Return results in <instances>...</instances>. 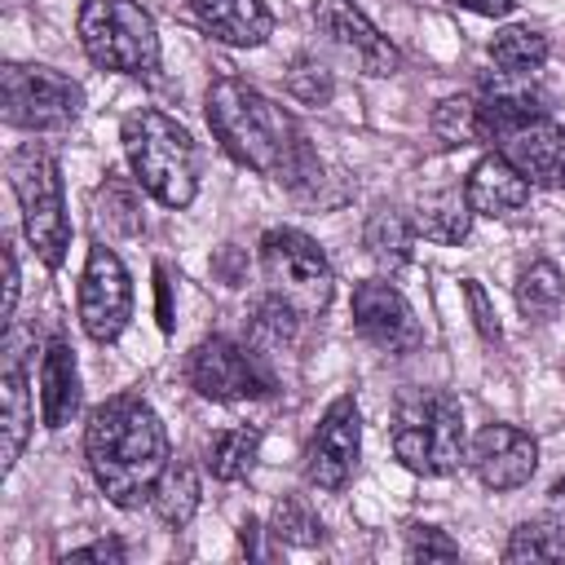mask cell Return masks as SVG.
I'll use <instances>...</instances> for the list:
<instances>
[{
    "label": "cell",
    "instance_id": "obj_25",
    "mask_svg": "<svg viewBox=\"0 0 565 565\" xmlns=\"http://www.w3.org/2000/svg\"><path fill=\"white\" fill-rule=\"evenodd\" d=\"M565 300V278L552 260H530L521 274H516V309L530 318V322H547L556 318Z\"/></svg>",
    "mask_w": 565,
    "mask_h": 565
},
{
    "label": "cell",
    "instance_id": "obj_26",
    "mask_svg": "<svg viewBox=\"0 0 565 565\" xmlns=\"http://www.w3.org/2000/svg\"><path fill=\"white\" fill-rule=\"evenodd\" d=\"M547 53H552L547 49V35L534 31V26H503L490 40V62L499 71H508V75H534V71H543Z\"/></svg>",
    "mask_w": 565,
    "mask_h": 565
},
{
    "label": "cell",
    "instance_id": "obj_18",
    "mask_svg": "<svg viewBox=\"0 0 565 565\" xmlns=\"http://www.w3.org/2000/svg\"><path fill=\"white\" fill-rule=\"evenodd\" d=\"M203 35L230 49H260L274 35V13L265 0H185Z\"/></svg>",
    "mask_w": 565,
    "mask_h": 565
},
{
    "label": "cell",
    "instance_id": "obj_1",
    "mask_svg": "<svg viewBox=\"0 0 565 565\" xmlns=\"http://www.w3.org/2000/svg\"><path fill=\"white\" fill-rule=\"evenodd\" d=\"M203 110H207L212 137L221 141V150L234 163L287 185V190L318 181L322 163H318L305 128L296 124V115H287L278 102H269L260 88L225 75L207 88Z\"/></svg>",
    "mask_w": 565,
    "mask_h": 565
},
{
    "label": "cell",
    "instance_id": "obj_2",
    "mask_svg": "<svg viewBox=\"0 0 565 565\" xmlns=\"http://www.w3.org/2000/svg\"><path fill=\"white\" fill-rule=\"evenodd\" d=\"M84 459L97 481V490L115 508H141L150 503L168 455V428L159 411L137 393H115L102 406H93L84 428Z\"/></svg>",
    "mask_w": 565,
    "mask_h": 565
},
{
    "label": "cell",
    "instance_id": "obj_33",
    "mask_svg": "<svg viewBox=\"0 0 565 565\" xmlns=\"http://www.w3.org/2000/svg\"><path fill=\"white\" fill-rule=\"evenodd\" d=\"M463 296H468V309H472V322H477L481 340L499 344V318H494V309H490V300H486L481 282H477V278H468V282H463Z\"/></svg>",
    "mask_w": 565,
    "mask_h": 565
},
{
    "label": "cell",
    "instance_id": "obj_35",
    "mask_svg": "<svg viewBox=\"0 0 565 565\" xmlns=\"http://www.w3.org/2000/svg\"><path fill=\"white\" fill-rule=\"evenodd\" d=\"M66 561H124V543L119 539H97L88 547H75Z\"/></svg>",
    "mask_w": 565,
    "mask_h": 565
},
{
    "label": "cell",
    "instance_id": "obj_17",
    "mask_svg": "<svg viewBox=\"0 0 565 565\" xmlns=\"http://www.w3.org/2000/svg\"><path fill=\"white\" fill-rule=\"evenodd\" d=\"M477 110H481V128H486V141H499L508 137L512 128H525L534 119H547V97L539 93L534 75H508V71H494L481 93H477Z\"/></svg>",
    "mask_w": 565,
    "mask_h": 565
},
{
    "label": "cell",
    "instance_id": "obj_19",
    "mask_svg": "<svg viewBox=\"0 0 565 565\" xmlns=\"http://www.w3.org/2000/svg\"><path fill=\"white\" fill-rule=\"evenodd\" d=\"M463 194H468L472 216L503 221V216H512V212L525 207V199H530V181L512 168L508 154L490 150V154H481V159L472 163V172L463 177Z\"/></svg>",
    "mask_w": 565,
    "mask_h": 565
},
{
    "label": "cell",
    "instance_id": "obj_13",
    "mask_svg": "<svg viewBox=\"0 0 565 565\" xmlns=\"http://www.w3.org/2000/svg\"><path fill=\"white\" fill-rule=\"evenodd\" d=\"M309 18L362 75H393L402 66V53L393 49V40L353 0H313Z\"/></svg>",
    "mask_w": 565,
    "mask_h": 565
},
{
    "label": "cell",
    "instance_id": "obj_20",
    "mask_svg": "<svg viewBox=\"0 0 565 565\" xmlns=\"http://www.w3.org/2000/svg\"><path fill=\"white\" fill-rule=\"evenodd\" d=\"M79 411V362L66 340H49L40 353V419L44 428H66Z\"/></svg>",
    "mask_w": 565,
    "mask_h": 565
},
{
    "label": "cell",
    "instance_id": "obj_23",
    "mask_svg": "<svg viewBox=\"0 0 565 565\" xmlns=\"http://www.w3.org/2000/svg\"><path fill=\"white\" fill-rule=\"evenodd\" d=\"M150 508H154V516H159L163 525H172V530L190 525L194 512H199V472H194V463L172 459V463L163 468L154 494H150Z\"/></svg>",
    "mask_w": 565,
    "mask_h": 565
},
{
    "label": "cell",
    "instance_id": "obj_36",
    "mask_svg": "<svg viewBox=\"0 0 565 565\" xmlns=\"http://www.w3.org/2000/svg\"><path fill=\"white\" fill-rule=\"evenodd\" d=\"M450 4H459L468 13H481V18H508L516 9V0H450Z\"/></svg>",
    "mask_w": 565,
    "mask_h": 565
},
{
    "label": "cell",
    "instance_id": "obj_31",
    "mask_svg": "<svg viewBox=\"0 0 565 565\" xmlns=\"http://www.w3.org/2000/svg\"><path fill=\"white\" fill-rule=\"evenodd\" d=\"M287 93L300 102V106H327L331 93H335V79L327 71V62H318L313 53H296L287 62Z\"/></svg>",
    "mask_w": 565,
    "mask_h": 565
},
{
    "label": "cell",
    "instance_id": "obj_22",
    "mask_svg": "<svg viewBox=\"0 0 565 565\" xmlns=\"http://www.w3.org/2000/svg\"><path fill=\"white\" fill-rule=\"evenodd\" d=\"M415 234H419V230H415L411 216H402V212H393V207H380V212H371V221H366V230H362V247L371 252V260H380L388 274H397V269L411 265Z\"/></svg>",
    "mask_w": 565,
    "mask_h": 565
},
{
    "label": "cell",
    "instance_id": "obj_6",
    "mask_svg": "<svg viewBox=\"0 0 565 565\" xmlns=\"http://www.w3.org/2000/svg\"><path fill=\"white\" fill-rule=\"evenodd\" d=\"M393 455L419 477H450L463 446V406L450 393H415L393 415Z\"/></svg>",
    "mask_w": 565,
    "mask_h": 565
},
{
    "label": "cell",
    "instance_id": "obj_10",
    "mask_svg": "<svg viewBox=\"0 0 565 565\" xmlns=\"http://www.w3.org/2000/svg\"><path fill=\"white\" fill-rule=\"evenodd\" d=\"M75 309H79V327H84L88 340L110 344V340L124 335V327L132 318V278H128L115 247H106V243L88 247Z\"/></svg>",
    "mask_w": 565,
    "mask_h": 565
},
{
    "label": "cell",
    "instance_id": "obj_14",
    "mask_svg": "<svg viewBox=\"0 0 565 565\" xmlns=\"http://www.w3.org/2000/svg\"><path fill=\"white\" fill-rule=\"evenodd\" d=\"M468 463L486 490H521L539 468V441L516 424H486L468 441Z\"/></svg>",
    "mask_w": 565,
    "mask_h": 565
},
{
    "label": "cell",
    "instance_id": "obj_24",
    "mask_svg": "<svg viewBox=\"0 0 565 565\" xmlns=\"http://www.w3.org/2000/svg\"><path fill=\"white\" fill-rule=\"evenodd\" d=\"M256 455H260V428H221L212 441H207V472L216 481H243L252 468H256Z\"/></svg>",
    "mask_w": 565,
    "mask_h": 565
},
{
    "label": "cell",
    "instance_id": "obj_15",
    "mask_svg": "<svg viewBox=\"0 0 565 565\" xmlns=\"http://www.w3.org/2000/svg\"><path fill=\"white\" fill-rule=\"evenodd\" d=\"M31 340L22 331H9L4 340V366H0V463L4 472L18 463L26 437H31Z\"/></svg>",
    "mask_w": 565,
    "mask_h": 565
},
{
    "label": "cell",
    "instance_id": "obj_34",
    "mask_svg": "<svg viewBox=\"0 0 565 565\" xmlns=\"http://www.w3.org/2000/svg\"><path fill=\"white\" fill-rule=\"evenodd\" d=\"M18 287H22V278H18V252L4 243V322H13V309H18Z\"/></svg>",
    "mask_w": 565,
    "mask_h": 565
},
{
    "label": "cell",
    "instance_id": "obj_21",
    "mask_svg": "<svg viewBox=\"0 0 565 565\" xmlns=\"http://www.w3.org/2000/svg\"><path fill=\"white\" fill-rule=\"evenodd\" d=\"M415 230L433 243H463L468 230H472V207H468V194L459 181H446V185H433V190H419L415 199Z\"/></svg>",
    "mask_w": 565,
    "mask_h": 565
},
{
    "label": "cell",
    "instance_id": "obj_4",
    "mask_svg": "<svg viewBox=\"0 0 565 565\" xmlns=\"http://www.w3.org/2000/svg\"><path fill=\"white\" fill-rule=\"evenodd\" d=\"M9 185L22 207V230L31 252L57 269L71 247V216H66V190H62V168L57 154L44 141H22L9 154Z\"/></svg>",
    "mask_w": 565,
    "mask_h": 565
},
{
    "label": "cell",
    "instance_id": "obj_37",
    "mask_svg": "<svg viewBox=\"0 0 565 565\" xmlns=\"http://www.w3.org/2000/svg\"><path fill=\"white\" fill-rule=\"evenodd\" d=\"M547 512H552V516L565 525V477H561V481L547 490Z\"/></svg>",
    "mask_w": 565,
    "mask_h": 565
},
{
    "label": "cell",
    "instance_id": "obj_28",
    "mask_svg": "<svg viewBox=\"0 0 565 565\" xmlns=\"http://www.w3.org/2000/svg\"><path fill=\"white\" fill-rule=\"evenodd\" d=\"M565 556V525L556 516L547 521H521L503 547V561L508 565H521V561H561Z\"/></svg>",
    "mask_w": 565,
    "mask_h": 565
},
{
    "label": "cell",
    "instance_id": "obj_11",
    "mask_svg": "<svg viewBox=\"0 0 565 565\" xmlns=\"http://www.w3.org/2000/svg\"><path fill=\"white\" fill-rule=\"evenodd\" d=\"M358 455H362V411H358L353 393H340V397L322 411V419H318V428H313V437H309V450H305V481H309L313 490L335 494V490L349 486V477H353V468H358Z\"/></svg>",
    "mask_w": 565,
    "mask_h": 565
},
{
    "label": "cell",
    "instance_id": "obj_9",
    "mask_svg": "<svg viewBox=\"0 0 565 565\" xmlns=\"http://www.w3.org/2000/svg\"><path fill=\"white\" fill-rule=\"evenodd\" d=\"M185 375H190L194 393L207 402H256V397H269L278 388L265 353L252 344H238L230 335L199 340L190 349Z\"/></svg>",
    "mask_w": 565,
    "mask_h": 565
},
{
    "label": "cell",
    "instance_id": "obj_29",
    "mask_svg": "<svg viewBox=\"0 0 565 565\" xmlns=\"http://www.w3.org/2000/svg\"><path fill=\"white\" fill-rule=\"evenodd\" d=\"M428 124H433L441 146H477V141H486L477 97H446V102H437Z\"/></svg>",
    "mask_w": 565,
    "mask_h": 565
},
{
    "label": "cell",
    "instance_id": "obj_16",
    "mask_svg": "<svg viewBox=\"0 0 565 565\" xmlns=\"http://www.w3.org/2000/svg\"><path fill=\"white\" fill-rule=\"evenodd\" d=\"M494 146H499V154L512 159V168L530 185H539V190H565V124L534 119L525 128H512Z\"/></svg>",
    "mask_w": 565,
    "mask_h": 565
},
{
    "label": "cell",
    "instance_id": "obj_27",
    "mask_svg": "<svg viewBox=\"0 0 565 565\" xmlns=\"http://www.w3.org/2000/svg\"><path fill=\"white\" fill-rule=\"evenodd\" d=\"M97 216L115 234H141V185H137V177L106 172V181L97 190Z\"/></svg>",
    "mask_w": 565,
    "mask_h": 565
},
{
    "label": "cell",
    "instance_id": "obj_12",
    "mask_svg": "<svg viewBox=\"0 0 565 565\" xmlns=\"http://www.w3.org/2000/svg\"><path fill=\"white\" fill-rule=\"evenodd\" d=\"M353 327L366 344H375L388 358H406L424 344V327L411 300L388 278H366L353 287Z\"/></svg>",
    "mask_w": 565,
    "mask_h": 565
},
{
    "label": "cell",
    "instance_id": "obj_3",
    "mask_svg": "<svg viewBox=\"0 0 565 565\" xmlns=\"http://www.w3.org/2000/svg\"><path fill=\"white\" fill-rule=\"evenodd\" d=\"M119 141L128 154V168L137 177V185L163 203V207H190L199 194V150L190 141V132L154 110V106H137L124 115L119 124Z\"/></svg>",
    "mask_w": 565,
    "mask_h": 565
},
{
    "label": "cell",
    "instance_id": "obj_5",
    "mask_svg": "<svg viewBox=\"0 0 565 565\" xmlns=\"http://www.w3.org/2000/svg\"><path fill=\"white\" fill-rule=\"evenodd\" d=\"M79 49L93 66L119 75L159 71V31L137 0H84L75 18Z\"/></svg>",
    "mask_w": 565,
    "mask_h": 565
},
{
    "label": "cell",
    "instance_id": "obj_7",
    "mask_svg": "<svg viewBox=\"0 0 565 565\" xmlns=\"http://www.w3.org/2000/svg\"><path fill=\"white\" fill-rule=\"evenodd\" d=\"M260 274L269 282V296L282 300L287 309H296L300 318H318L331 305V291H335L331 260L305 230H291V225L265 230Z\"/></svg>",
    "mask_w": 565,
    "mask_h": 565
},
{
    "label": "cell",
    "instance_id": "obj_30",
    "mask_svg": "<svg viewBox=\"0 0 565 565\" xmlns=\"http://www.w3.org/2000/svg\"><path fill=\"white\" fill-rule=\"evenodd\" d=\"M269 534L287 547H313L322 543V521L318 512L300 499V494H287L278 508H274V521H269Z\"/></svg>",
    "mask_w": 565,
    "mask_h": 565
},
{
    "label": "cell",
    "instance_id": "obj_32",
    "mask_svg": "<svg viewBox=\"0 0 565 565\" xmlns=\"http://www.w3.org/2000/svg\"><path fill=\"white\" fill-rule=\"evenodd\" d=\"M406 556L411 561H455L459 543L437 525H411L406 530Z\"/></svg>",
    "mask_w": 565,
    "mask_h": 565
},
{
    "label": "cell",
    "instance_id": "obj_8",
    "mask_svg": "<svg viewBox=\"0 0 565 565\" xmlns=\"http://www.w3.org/2000/svg\"><path fill=\"white\" fill-rule=\"evenodd\" d=\"M0 115L22 132H66L84 115V88L40 62H4L0 71Z\"/></svg>",
    "mask_w": 565,
    "mask_h": 565
}]
</instances>
